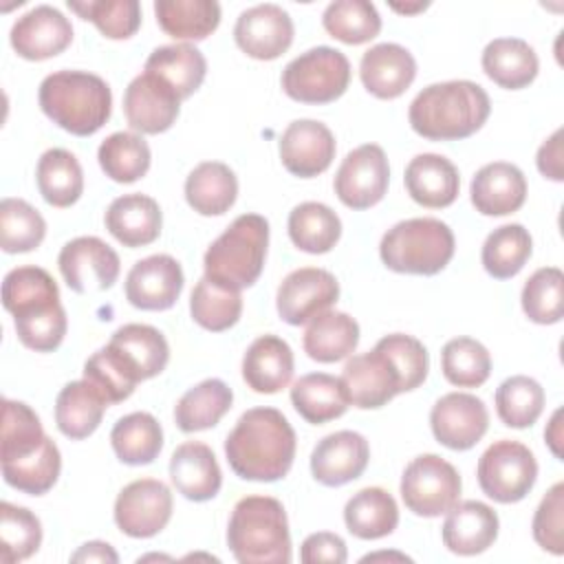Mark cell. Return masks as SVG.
<instances>
[{
	"instance_id": "6da1fadb",
	"label": "cell",
	"mask_w": 564,
	"mask_h": 564,
	"mask_svg": "<svg viewBox=\"0 0 564 564\" xmlns=\"http://www.w3.org/2000/svg\"><path fill=\"white\" fill-rule=\"evenodd\" d=\"M225 456L242 480L275 482L295 458V432L275 408H251L225 438Z\"/></svg>"
},
{
	"instance_id": "7a4b0ae2",
	"label": "cell",
	"mask_w": 564,
	"mask_h": 564,
	"mask_svg": "<svg viewBox=\"0 0 564 564\" xmlns=\"http://www.w3.org/2000/svg\"><path fill=\"white\" fill-rule=\"evenodd\" d=\"M491 101L485 88L469 79L425 86L410 104L412 130L427 141H460L478 132L489 119Z\"/></svg>"
},
{
	"instance_id": "3957f363",
	"label": "cell",
	"mask_w": 564,
	"mask_h": 564,
	"mask_svg": "<svg viewBox=\"0 0 564 564\" xmlns=\"http://www.w3.org/2000/svg\"><path fill=\"white\" fill-rule=\"evenodd\" d=\"M42 112L75 137L95 134L112 112L110 86L86 70H55L37 90Z\"/></svg>"
},
{
	"instance_id": "277c9868",
	"label": "cell",
	"mask_w": 564,
	"mask_h": 564,
	"mask_svg": "<svg viewBox=\"0 0 564 564\" xmlns=\"http://www.w3.org/2000/svg\"><path fill=\"white\" fill-rule=\"evenodd\" d=\"M227 546L240 564H289L291 533L282 502L271 496L238 500L227 524Z\"/></svg>"
},
{
	"instance_id": "5b68a950",
	"label": "cell",
	"mask_w": 564,
	"mask_h": 564,
	"mask_svg": "<svg viewBox=\"0 0 564 564\" xmlns=\"http://www.w3.org/2000/svg\"><path fill=\"white\" fill-rule=\"evenodd\" d=\"M269 247V223L260 214L238 216L205 251L203 269L212 282L242 291L260 278Z\"/></svg>"
},
{
	"instance_id": "8992f818",
	"label": "cell",
	"mask_w": 564,
	"mask_h": 564,
	"mask_svg": "<svg viewBox=\"0 0 564 564\" xmlns=\"http://www.w3.org/2000/svg\"><path fill=\"white\" fill-rule=\"evenodd\" d=\"M456 240L438 218H408L390 227L381 242V262L394 273L436 275L454 258Z\"/></svg>"
},
{
	"instance_id": "52a82bcc",
	"label": "cell",
	"mask_w": 564,
	"mask_h": 564,
	"mask_svg": "<svg viewBox=\"0 0 564 564\" xmlns=\"http://www.w3.org/2000/svg\"><path fill=\"white\" fill-rule=\"evenodd\" d=\"M282 90L300 104H330L350 84V62L333 46H315L291 59L282 70Z\"/></svg>"
},
{
	"instance_id": "ba28073f",
	"label": "cell",
	"mask_w": 564,
	"mask_h": 564,
	"mask_svg": "<svg viewBox=\"0 0 564 564\" xmlns=\"http://www.w3.org/2000/svg\"><path fill=\"white\" fill-rule=\"evenodd\" d=\"M482 494L500 505L520 502L538 480V460L533 452L518 441L491 443L476 467Z\"/></svg>"
},
{
	"instance_id": "9c48e42d",
	"label": "cell",
	"mask_w": 564,
	"mask_h": 564,
	"mask_svg": "<svg viewBox=\"0 0 564 564\" xmlns=\"http://www.w3.org/2000/svg\"><path fill=\"white\" fill-rule=\"evenodd\" d=\"M460 476L452 463L436 454L412 458L401 476V498L408 511L421 518L447 513L460 498Z\"/></svg>"
},
{
	"instance_id": "30bf717a",
	"label": "cell",
	"mask_w": 564,
	"mask_h": 564,
	"mask_svg": "<svg viewBox=\"0 0 564 564\" xmlns=\"http://www.w3.org/2000/svg\"><path fill=\"white\" fill-rule=\"evenodd\" d=\"M390 183V165L386 152L377 143H364L346 154L333 187L337 198L350 209H368L377 205Z\"/></svg>"
},
{
	"instance_id": "8fae6325",
	"label": "cell",
	"mask_w": 564,
	"mask_h": 564,
	"mask_svg": "<svg viewBox=\"0 0 564 564\" xmlns=\"http://www.w3.org/2000/svg\"><path fill=\"white\" fill-rule=\"evenodd\" d=\"M172 491L154 478H139L126 485L115 500V522L130 538H152L172 518Z\"/></svg>"
},
{
	"instance_id": "7c38bea8",
	"label": "cell",
	"mask_w": 564,
	"mask_h": 564,
	"mask_svg": "<svg viewBox=\"0 0 564 564\" xmlns=\"http://www.w3.org/2000/svg\"><path fill=\"white\" fill-rule=\"evenodd\" d=\"M57 264L64 282L75 293L108 291L121 271L117 251L97 236L68 240L57 256Z\"/></svg>"
},
{
	"instance_id": "4fadbf2b",
	"label": "cell",
	"mask_w": 564,
	"mask_h": 564,
	"mask_svg": "<svg viewBox=\"0 0 564 564\" xmlns=\"http://www.w3.org/2000/svg\"><path fill=\"white\" fill-rule=\"evenodd\" d=\"M339 300V282L319 267H302L291 271L278 286L275 306L282 322L291 326L308 324Z\"/></svg>"
},
{
	"instance_id": "5bb4252c",
	"label": "cell",
	"mask_w": 564,
	"mask_h": 564,
	"mask_svg": "<svg viewBox=\"0 0 564 564\" xmlns=\"http://www.w3.org/2000/svg\"><path fill=\"white\" fill-rule=\"evenodd\" d=\"M339 381L348 403L359 410H377L403 392L399 370L379 346L352 355L346 361Z\"/></svg>"
},
{
	"instance_id": "9a60e30c",
	"label": "cell",
	"mask_w": 564,
	"mask_h": 564,
	"mask_svg": "<svg viewBox=\"0 0 564 564\" xmlns=\"http://www.w3.org/2000/svg\"><path fill=\"white\" fill-rule=\"evenodd\" d=\"M430 427L441 445L454 452H465L487 434L489 412L476 394L449 392L432 405Z\"/></svg>"
},
{
	"instance_id": "2e32d148",
	"label": "cell",
	"mask_w": 564,
	"mask_h": 564,
	"mask_svg": "<svg viewBox=\"0 0 564 564\" xmlns=\"http://www.w3.org/2000/svg\"><path fill=\"white\" fill-rule=\"evenodd\" d=\"M123 112L132 130L161 134L174 126L181 112V97L161 77L143 70L123 93Z\"/></svg>"
},
{
	"instance_id": "e0dca14e",
	"label": "cell",
	"mask_w": 564,
	"mask_h": 564,
	"mask_svg": "<svg viewBox=\"0 0 564 564\" xmlns=\"http://www.w3.org/2000/svg\"><path fill=\"white\" fill-rule=\"evenodd\" d=\"M234 40L249 57L271 62L289 51L293 42V20L278 4H256L238 15Z\"/></svg>"
},
{
	"instance_id": "ac0fdd59",
	"label": "cell",
	"mask_w": 564,
	"mask_h": 564,
	"mask_svg": "<svg viewBox=\"0 0 564 564\" xmlns=\"http://www.w3.org/2000/svg\"><path fill=\"white\" fill-rule=\"evenodd\" d=\"M183 269L167 253L148 256L132 264L126 275V300L141 311H167L183 291Z\"/></svg>"
},
{
	"instance_id": "d6986e66",
	"label": "cell",
	"mask_w": 564,
	"mask_h": 564,
	"mask_svg": "<svg viewBox=\"0 0 564 564\" xmlns=\"http://www.w3.org/2000/svg\"><path fill=\"white\" fill-rule=\"evenodd\" d=\"M9 40L20 57L42 62L59 55L73 42V24L59 9L37 4L13 22Z\"/></svg>"
},
{
	"instance_id": "ffe728a7",
	"label": "cell",
	"mask_w": 564,
	"mask_h": 564,
	"mask_svg": "<svg viewBox=\"0 0 564 564\" xmlns=\"http://www.w3.org/2000/svg\"><path fill=\"white\" fill-rule=\"evenodd\" d=\"M280 159L289 174L313 178L326 172L335 159V137L322 121L297 119L280 137Z\"/></svg>"
},
{
	"instance_id": "44dd1931",
	"label": "cell",
	"mask_w": 564,
	"mask_h": 564,
	"mask_svg": "<svg viewBox=\"0 0 564 564\" xmlns=\"http://www.w3.org/2000/svg\"><path fill=\"white\" fill-rule=\"evenodd\" d=\"M370 460L368 441L352 430L324 436L311 454V474L324 487H341L357 480Z\"/></svg>"
},
{
	"instance_id": "7402d4cb",
	"label": "cell",
	"mask_w": 564,
	"mask_h": 564,
	"mask_svg": "<svg viewBox=\"0 0 564 564\" xmlns=\"http://www.w3.org/2000/svg\"><path fill=\"white\" fill-rule=\"evenodd\" d=\"M359 77L364 88L377 99H397L414 82L416 62L401 44H375L361 55Z\"/></svg>"
},
{
	"instance_id": "603a6c76",
	"label": "cell",
	"mask_w": 564,
	"mask_h": 564,
	"mask_svg": "<svg viewBox=\"0 0 564 564\" xmlns=\"http://www.w3.org/2000/svg\"><path fill=\"white\" fill-rule=\"evenodd\" d=\"M469 196L482 216H507L524 205L527 178L518 165L494 161L474 174Z\"/></svg>"
},
{
	"instance_id": "cb8c5ba5",
	"label": "cell",
	"mask_w": 564,
	"mask_h": 564,
	"mask_svg": "<svg viewBox=\"0 0 564 564\" xmlns=\"http://www.w3.org/2000/svg\"><path fill=\"white\" fill-rule=\"evenodd\" d=\"M498 529V513L489 505L480 500H465L456 502L447 511L441 535L447 551L469 557L485 553L496 542Z\"/></svg>"
},
{
	"instance_id": "d4e9b609",
	"label": "cell",
	"mask_w": 564,
	"mask_h": 564,
	"mask_svg": "<svg viewBox=\"0 0 564 564\" xmlns=\"http://www.w3.org/2000/svg\"><path fill=\"white\" fill-rule=\"evenodd\" d=\"M106 346L137 381L161 375L170 361L167 339L159 328L148 324H123L112 333Z\"/></svg>"
},
{
	"instance_id": "484cf974",
	"label": "cell",
	"mask_w": 564,
	"mask_h": 564,
	"mask_svg": "<svg viewBox=\"0 0 564 564\" xmlns=\"http://www.w3.org/2000/svg\"><path fill=\"white\" fill-rule=\"evenodd\" d=\"M405 189L414 203L427 209L449 207L460 189V176L456 165L434 152L416 154L403 174Z\"/></svg>"
},
{
	"instance_id": "4316f807",
	"label": "cell",
	"mask_w": 564,
	"mask_h": 564,
	"mask_svg": "<svg viewBox=\"0 0 564 564\" xmlns=\"http://www.w3.org/2000/svg\"><path fill=\"white\" fill-rule=\"evenodd\" d=\"M170 478L181 496L194 502L212 500L223 487V474L209 445L200 441L181 443L170 458Z\"/></svg>"
},
{
	"instance_id": "83f0119b",
	"label": "cell",
	"mask_w": 564,
	"mask_h": 564,
	"mask_svg": "<svg viewBox=\"0 0 564 564\" xmlns=\"http://www.w3.org/2000/svg\"><path fill=\"white\" fill-rule=\"evenodd\" d=\"M104 223L117 242L128 249H137L159 238L163 214L152 196L123 194L108 205Z\"/></svg>"
},
{
	"instance_id": "f1b7e54d",
	"label": "cell",
	"mask_w": 564,
	"mask_h": 564,
	"mask_svg": "<svg viewBox=\"0 0 564 564\" xmlns=\"http://www.w3.org/2000/svg\"><path fill=\"white\" fill-rule=\"evenodd\" d=\"M293 350L278 335H260L242 357V379L258 394H275L291 383Z\"/></svg>"
},
{
	"instance_id": "f546056e",
	"label": "cell",
	"mask_w": 564,
	"mask_h": 564,
	"mask_svg": "<svg viewBox=\"0 0 564 564\" xmlns=\"http://www.w3.org/2000/svg\"><path fill=\"white\" fill-rule=\"evenodd\" d=\"M485 75L507 90L527 88L540 70V59L533 46L520 37L491 40L480 57Z\"/></svg>"
},
{
	"instance_id": "4dcf8cb0",
	"label": "cell",
	"mask_w": 564,
	"mask_h": 564,
	"mask_svg": "<svg viewBox=\"0 0 564 564\" xmlns=\"http://www.w3.org/2000/svg\"><path fill=\"white\" fill-rule=\"evenodd\" d=\"M2 304L13 319L31 317L59 306V289L42 267L11 269L2 280Z\"/></svg>"
},
{
	"instance_id": "1f68e13d",
	"label": "cell",
	"mask_w": 564,
	"mask_h": 564,
	"mask_svg": "<svg viewBox=\"0 0 564 564\" xmlns=\"http://www.w3.org/2000/svg\"><path fill=\"white\" fill-rule=\"evenodd\" d=\"M108 405L106 397L90 381H70L55 399L57 430L70 441H82L99 427Z\"/></svg>"
},
{
	"instance_id": "d6a6232c",
	"label": "cell",
	"mask_w": 564,
	"mask_h": 564,
	"mask_svg": "<svg viewBox=\"0 0 564 564\" xmlns=\"http://www.w3.org/2000/svg\"><path fill=\"white\" fill-rule=\"evenodd\" d=\"M359 344V324L341 311H324L313 317L304 330V352L319 364H335L355 352Z\"/></svg>"
},
{
	"instance_id": "836d02e7",
	"label": "cell",
	"mask_w": 564,
	"mask_h": 564,
	"mask_svg": "<svg viewBox=\"0 0 564 564\" xmlns=\"http://www.w3.org/2000/svg\"><path fill=\"white\" fill-rule=\"evenodd\" d=\"M238 198V178L220 161L198 163L185 178V200L200 216H223Z\"/></svg>"
},
{
	"instance_id": "e575fe53",
	"label": "cell",
	"mask_w": 564,
	"mask_h": 564,
	"mask_svg": "<svg viewBox=\"0 0 564 564\" xmlns=\"http://www.w3.org/2000/svg\"><path fill=\"white\" fill-rule=\"evenodd\" d=\"M143 70L170 84L183 101L200 88L207 75V62H205V55L194 44L178 42V44L154 48L145 59Z\"/></svg>"
},
{
	"instance_id": "d590c367",
	"label": "cell",
	"mask_w": 564,
	"mask_h": 564,
	"mask_svg": "<svg viewBox=\"0 0 564 564\" xmlns=\"http://www.w3.org/2000/svg\"><path fill=\"white\" fill-rule=\"evenodd\" d=\"M291 403L295 412L313 425L339 419L348 410V397L339 377L326 372H308L291 386Z\"/></svg>"
},
{
	"instance_id": "8d00e7d4",
	"label": "cell",
	"mask_w": 564,
	"mask_h": 564,
	"mask_svg": "<svg viewBox=\"0 0 564 564\" xmlns=\"http://www.w3.org/2000/svg\"><path fill=\"white\" fill-rule=\"evenodd\" d=\"M344 522L359 540L386 538L399 524L397 500L381 487H366L346 502Z\"/></svg>"
},
{
	"instance_id": "74e56055",
	"label": "cell",
	"mask_w": 564,
	"mask_h": 564,
	"mask_svg": "<svg viewBox=\"0 0 564 564\" xmlns=\"http://www.w3.org/2000/svg\"><path fill=\"white\" fill-rule=\"evenodd\" d=\"M234 392L223 379H205L189 388L174 408L176 427L185 434L214 427L231 408Z\"/></svg>"
},
{
	"instance_id": "f35d334b",
	"label": "cell",
	"mask_w": 564,
	"mask_h": 564,
	"mask_svg": "<svg viewBox=\"0 0 564 564\" xmlns=\"http://www.w3.org/2000/svg\"><path fill=\"white\" fill-rule=\"evenodd\" d=\"M42 198L53 207H70L84 192V172L77 156L64 148L46 150L35 167Z\"/></svg>"
},
{
	"instance_id": "ab89813d",
	"label": "cell",
	"mask_w": 564,
	"mask_h": 564,
	"mask_svg": "<svg viewBox=\"0 0 564 564\" xmlns=\"http://www.w3.org/2000/svg\"><path fill=\"white\" fill-rule=\"evenodd\" d=\"M154 15L159 26L174 40H205L220 24L216 0H156Z\"/></svg>"
},
{
	"instance_id": "60d3db41",
	"label": "cell",
	"mask_w": 564,
	"mask_h": 564,
	"mask_svg": "<svg viewBox=\"0 0 564 564\" xmlns=\"http://www.w3.org/2000/svg\"><path fill=\"white\" fill-rule=\"evenodd\" d=\"M341 236L339 216L324 203L306 200L289 214V238L306 253H328Z\"/></svg>"
},
{
	"instance_id": "b9f144b4",
	"label": "cell",
	"mask_w": 564,
	"mask_h": 564,
	"mask_svg": "<svg viewBox=\"0 0 564 564\" xmlns=\"http://www.w3.org/2000/svg\"><path fill=\"white\" fill-rule=\"evenodd\" d=\"M110 445L121 463L150 465L163 449L161 423L150 412L126 414L115 423Z\"/></svg>"
},
{
	"instance_id": "7bdbcfd3",
	"label": "cell",
	"mask_w": 564,
	"mask_h": 564,
	"mask_svg": "<svg viewBox=\"0 0 564 564\" xmlns=\"http://www.w3.org/2000/svg\"><path fill=\"white\" fill-rule=\"evenodd\" d=\"M533 253V240L529 229L520 223L496 227L480 251L485 271L496 280H509L522 271Z\"/></svg>"
},
{
	"instance_id": "ee69618b",
	"label": "cell",
	"mask_w": 564,
	"mask_h": 564,
	"mask_svg": "<svg viewBox=\"0 0 564 564\" xmlns=\"http://www.w3.org/2000/svg\"><path fill=\"white\" fill-rule=\"evenodd\" d=\"M99 165L115 183H134L150 170V145L137 132H112L97 150Z\"/></svg>"
},
{
	"instance_id": "f6af8a7d",
	"label": "cell",
	"mask_w": 564,
	"mask_h": 564,
	"mask_svg": "<svg viewBox=\"0 0 564 564\" xmlns=\"http://www.w3.org/2000/svg\"><path fill=\"white\" fill-rule=\"evenodd\" d=\"M322 24L330 37L357 46L379 35L381 15L368 0H335L324 9Z\"/></svg>"
},
{
	"instance_id": "bcb514c9",
	"label": "cell",
	"mask_w": 564,
	"mask_h": 564,
	"mask_svg": "<svg viewBox=\"0 0 564 564\" xmlns=\"http://www.w3.org/2000/svg\"><path fill=\"white\" fill-rule=\"evenodd\" d=\"M59 469H62V456L57 445L48 436L33 454L18 460L2 463L4 482L29 496L46 494L57 482Z\"/></svg>"
},
{
	"instance_id": "7dc6e473",
	"label": "cell",
	"mask_w": 564,
	"mask_h": 564,
	"mask_svg": "<svg viewBox=\"0 0 564 564\" xmlns=\"http://www.w3.org/2000/svg\"><path fill=\"white\" fill-rule=\"evenodd\" d=\"M189 313L200 328L223 333L240 319L242 295L240 291L225 289L203 275L189 295Z\"/></svg>"
},
{
	"instance_id": "c3c4849f",
	"label": "cell",
	"mask_w": 564,
	"mask_h": 564,
	"mask_svg": "<svg viewBox=\"0 0 564 564\" xmlns=\"http://www.w3.org/2000/svg\"><path fill=\"white\" fill-rule=\"evenodd\" d=\"M544 388L527 377L513 375L496 388V412L507 427H531L544 410Z\"/></svg>"
},
{
	"instance_id": "681fc988",
	"label": "cell",
	"mask_w": 564,
	"mask_h": 564,
	"mask_svg": "<svg viewBox=\"0 0 564 564\" xmlns=\"http://www.w3.org/2000/svg\"><path fill=\"white\" fill-rule=\"evenodd\" d=\"M441 370L456 388H478L491 375V355L474 337H454L441 350Z\"/></svg>"
},
{
	"instance_id": "f907efd6",
	"label": "cell",
	"mask_w": 564,
	"mask_h": 564,
	"mask_svg": "<svg viewBox=\"0 0 564 564\" xmlns=\"http://www.w3.org/2000/svg\"><path fill=\"white\" fill-rule=\"evenodd\" d=\"M46 220L22 198H2L0 203V247L4 253H26L42 245Z\"/></svg>"
},
{
	"instance_id": "816d5d0a",
	"label": "cell",
	"mask_w": 564,
	"mask_h": 564,
	"mask_svg": "<svg viewBox=\"0 0 564 564\" xmlns=\"http://www.w3.org/2000/svg\"><path fill=\"white\" fill-rule=\"evenodd\" d=\"M42 544V524L33 511L0 502V560L4 564L31 557Z\"/></svg>"
},
{
	"instance_id": "f5cc1de1",
	"label": "cell",
	"mask_w": 564,
	"mask_h": 564,
	"mask_svg": "<svg viewBox=\"0 0 564 564\" xmlns=\"http://www.w3.org/2000/svg\"><path fill=\"white\" fill-rule=\"evenodd\" d=\"M522 311L535 324H557L564 315V273L542 267L522 286Z\"/></svg>"
},
{
	"instance_id": "db71d44e",
	"label": "cell",
	"mask_w": 564,
	"mask_h": 564,
	"mask_svg": "<svg viewBox=\"0 0 564 564\" xmlns=\"http://www.w3.org/2000/svg\"><path fill=\"white\" fill-rule=\"evenodd\" d=\"M68 9L93 22L108 40H128L141 26V4L137 0H68Z\"/></svg>"
},
{
	"instance_id": "11a10c76",
	"label": "cell",
	"mask_w": 564,
	"mask_h": 564,
	"mask_svg": "<svg viewBox=\"0 0 564 564\" xmlns=\"http://www.w3.org/2000/svg\"><path fill=\"white\" fill-rule=\"evenodd\" d=\"M46 434L40 416L22 401H2V463L33 454Z\"/></svg>"
},
{
	"instance_id": "9f6ffc18",
	"label": "cell",
	"mask_w": 564,
	"mask_h": 564,
	"mask_svg": "<svg viewBox=\"0 0 564 564\" xmlns=\"http://www.w3.org/2000/svg\"><path fill=\"white\" fill-rule=\"evenodd\" d=\"M84 379L90 381L106 397L108 403L126 401L139 383L108 346L99 348L86 359Z\"/></svg>"
},
{
	"instance_id": "6f0895ef",
	"label": "cell",
	"mask_w": 564,
	"mask_h": 564,
	"mask_svg": "<svg viewBox=\"0 0 564 564\" xmlns=\"http://www.w3.org/2000/svg\"><path fill=\"white\" fill-rule=\"evenodd\" d=\"M375 346H379L392 359L394 368L401 375L403 392L419 388L427 379L430 355L416 337L405 335V333H392V335L381 337Z\"/></svg>"
},
{
	"instance_id": "680465c9",
	"label": "cell",
	"mask_w": 564,
	"mask_h": 564,
	"mask_svg": "<svg viewBox=\"0 0 564 564\" xmlns=\"http://www.w3.org/2000/svg\"><path fill=\"white\" fill-rule=\"evenodd\" d=\"M13 326H15L18 339L26 348H31L35 352H53L64 341L68 319H66L64 306L59 304L51 311H44V313L31 315V317L13 319Z\"/></svg>"
},
{
	"instance_id": "91938a15",
	"label": "cell",
	"mask_w": 564,
	"mask_h": 564,
	"mask_svg": "<svg viewBox=\"0 0 564 564\" xmlns=\"http://www.w3.org/2000/svg\"><path fill=\"white\" fill-rule=\"evenodd\" d=\"M531 529L540 549L553 555L564 553V482H555L540 500Z\"/></svg>"
},
{
	"instance_id": "94428289",
	"label": "cell",
	"mask_w": 564,
	"mask_h": 564,
	"mask_svg": "<svg viewBox=\"0 0 564 564\" xmlns=\"http://www.w3.org/2000/svg\"><path fill=\"white\" fill-rule=\"evenodd\" d=\"M300 560L304 564H317V562H330V564H344L348 560L346 542L330 531L311 533L300 549Z\"/></svg>"
},
{
	"instance_id": "6125c7cd",
	"label": "cell",
	"mask_w": 564,
	"mask_h": 564,
	"mask_svg": "<svg viewBox=\"0 0 564 564\" xmlns=\"http://www.w3.org/2000/svg\"><path fill=\"white\" fill-rule=\"evenodd\" d=\"M535 165L540 174L549 181L562 183L564 181V163H562V128H557L535 154Z\"/></svg>"
},
{
	"instance_id": "be15d7a7",
	"label": "cell",
	"mask_w": 564,
	"mask_h": 564,
	"mask_svg": "<svg viewBox=\"0 0 564 564\" xmlns=\"http://www.w3.org/2000/svg\"><path fill=\"white\" fill-rule=\"evenodd\" d=\"M70 562H108V564H117L119 555L115 553V549L106 542H86L82 544L73 555Z\"/></svg>"
},
{
	"instance_id": "e7e4bbea",
	"label": "cell",
	"mask_w": 564,
	"mask_h": 564,
	"mask_svg": "<svg viewBox=\"0 0 564 564\" xmlns=\"http://www.w3.org/2000/svg\"><path fill=\"white\" fill-rule=\"evenodd\" d=\"M544 438H546V445L551 447L553 456L562 460V438L564 436H562V410L560 408L553 412V416L544 430Z\"/></svg>"
},
{
	"instance_id": "03108f58",
	"label": "cell",
	"mask_w": 564,
	"mask_h": 564,
	"mask_svg": "<svg viewBox=\"0 0 564 564\" xmlns=\"http://www.w3.org/2000/svg\"><path fill=\"white\" fill-rule=\"evenodd\" d=\"M375 560H399V562H412L408 555H403V553H386V551H381V553H370V555H364L361 557V562H375Z\"/></svg>"
},
{
	"instance_id": "003e7915",
	"label": "cell",
	"mask_w": 564,
	"mask_h": 564,
	"mask_svg": "<svg viewBox=\"0 0 564 564\" xmlns=\"http://www.w3.org/2000/svg\"><path fill=\"white\" fill-rule=\"evenodd\" d=\"M390 7H392L394 11H399V13H414V11L427 9V2H416V4H397V2H392Z\"/></svg>"
}]
</instances>
